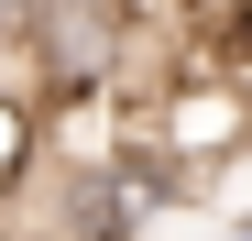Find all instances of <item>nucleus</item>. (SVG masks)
<instances>
[{"label":"nucleus","mask_w":252,"mask_h":241,"mask_svg":"<svg viewBox=\"0 0 252 241\" xmlns=\"http://www.w3.org/2000/svg\"><path fill=\"white\" fill-rule=\"evenodd\" d=\"M220 241H252V209H241V219H230V230H220Z\"/></svg>","instance_id":"obj_3"},{"label":"nucleus","mask_w":252,"mask_h":241,"mask_svg":"<svg viewBox=\"0 0 252 241\" xmlns=\"http://www.w3.org/2000/svg\"><path fill=\"white\" fill-rule=\"evenodd\" d=\"M33 165H44V110H33V99H0V209L22 197Z\"/></svg>","instance_id":"obj_1"},{"label":"nucleus","mask_w":252,"mask_h":241,"mask_svg":"<svg viewBox=\"0 0 252 241\" xmlns=\"http://www.w3.org/2000/svg\"><path fill=\"white\" fill-rule=\"evenodd\" d=\"M220 55H230V66H241V77H252V11H241V22H230V44H220Z\"/></svg>","instance_id":"obj_2"}]
</instances>
